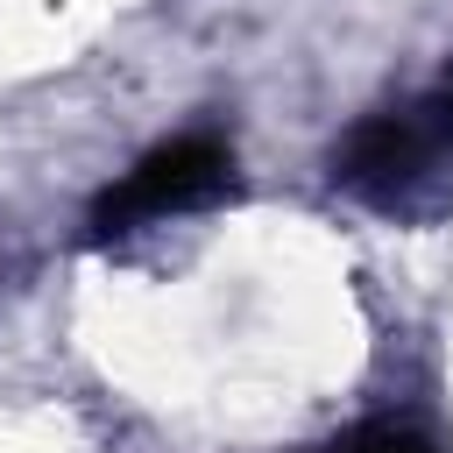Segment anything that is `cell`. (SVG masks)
Masks as SVG:
<instances>
[{
  "label": "cell",
  "mask_w": 453,
  "mask_h": 453,
  "mask_svg": "<svg viewBox=\"0 0 453 453\" xmlns=\"http://www.w3.org/2000/svg\"><path fill=\"white\" fill-rule=\"evenodd\" d=\"M234 184V156L219 134H177L163 149H149L99 205H92V234H120L134 219H170V212H198Z\"/></svg>",
  "instance_id": "cell-1"
},
{
  "label": "cell",
  "mask_w": 453,
  "mask_h": 453,
  "mask_svg": "<svg viewBox=\"0 0 453 453\" xmlns=\"http://www.w3.org/2000/svg\"><path fill=\"white\" fill-rule=\"evenodd\" d=\"M439 149H453L439 127H432V113L418 106V113H368V120H354L347 134H340V149H333V184L340 191H354V198H368V205H411V191L432 177V156Z\"/></svg>",
  "instance_id": "cell-2"
},
{
  "label": "cell",
  "mask_w": 453,
  "mask_h": 453,
  "mask_svg": "<svg viewBox=\"0 0 453 453\" xmlns=\"http://www.w3.org/2000/svg\"><path fill=\"white\" fill-rule=\"evenodd\" d=\"M311 453H432V446L418 432H403V425H361V432H347L333 446H311Z\"/></svg>",
  "instance_id": "cell-3"
},
{
  "label": "cell",
  "mask_w": 453,
  "mask_h": 453,
  "mask_svg": "<svg viewBox=\"0 0 453 453\" xmlns=\"http://www.w3.org/2000/svg\"><path fill=\"white\" fill-rule=\"evenodd\" d=\"M425 113H432V127L453 142V64H446V78H439V92H432V106H425Z\"/></svg>",
  "instance_id": "cell-4"
}]
</instances>
